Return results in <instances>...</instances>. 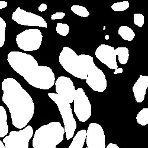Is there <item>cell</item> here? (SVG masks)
I'll list each match as a JSON object with an SVG mask.
<instances>
[{
    "label": "cell",
    "mask_w": 148,
    "mask_h": 148,
    "mask_svg": "<svg viewBox=\"0 0 148 148\" xmlns=\"http://www.w3.org/2000/svg\"><path fill=\"white\" fill-rule=\"evenodd\" d=\"M86 148H88V147H86Z\"/></svg>",
    "instance_id": "1f68e13d"
},
{
    "label": "cell",
    "mask_w": 148,
    "mask_h": 148,
    "mask_svg": "<svg viewBox=\"0 0 148 148\" xmlns=\"http://www.w3.org/2000/svg\"><path fill=\"white\" fill-rule=\"evenodd\" d=\"M123 72V69L122 68H118L116 70H115V71L114 72V74H118V73H120Z\"/></svg>",
    "instance_id": "f1b7e54d"
},
{
    "label": "cell",
    "mask_w": 148,
    "mask_h": 148,
    "mask_svg": "<svg viewBox=\"0 0 148 148\" xmlns=\"http://www.w3.org/2000/svg\"><path fill=\"white\" fill-rule=\"evenodd\" d=\"M71 10L74 14L82 17H87L90 16V13L87 9L81 5H72Z\"/></svg>",
    "instance_id": "ffe728a7"
},
{
    "label": "cell",
    "mask_w": 148,
    "mask_h": 148,
    "mask_svg": "<svg viewBox=\"0 0 148 148\" xmlns=\"http://www.w3.org/2000/svg\"><path fill=\"white\" fill-rule=\"evenodd\" d=\"M65 129L59 121L45 125L34 133L32 145L33 148H56L63 141Z\"/></svg>",
    "instance_id": "277c9868"
},
{
    "label": "cell",
    "mask_w": 148,
    "mask_h": 148,
    "mask_svg": "<svg viewBox=\"0 0 148 148\" xmlns=\"http://www.w3.org/2000/svg\"><path fill=\"white\" fill-rule=\"evenodd\" d=\"M55 90L58 96L69 104L73 102L77 94L72 81L68 77L61 76L55 81Z\"/></svg>",
    "instance_id": "30bf717a"
},
{
    "label": "cell",
    "mask_w": 148,
    "mask_h": 148,
    "mask_svg": "<svg viewBox=\"0 0 148 148\" xmlns=\"http://www.w3.org/2000/svg\"><path fill=\"white\" fill-rule=\"evenodd\" d=\"M86 83L94 91L103 92L107 86V79L103 72L98 68L95 64L89 71Z\"/></svg>",
    "instance_id": "7c38bea8"
},
{
    "label": "cell",
    "mask_w": 148,
    "mask_h": 148,
    "mask_svg": "<svg viewBox=\"0 0 148 148\" xmlns=\"http://www.w3.org/2000/svg\"><path fill=\"white\" fill-rule=\"evenodd\" d=\"M7 3L6 1H0V9H3L7 7Z\"/></svg>",
    "instance_id": "4316f807"
},
{
    "label": "cell",
    "mask_w": 148,
    "mask_h": 148,
    "mask_svg": "<svg viewBox=\"0 0 148 148\" xmlns=\"http://www.w3.org/2000/svg\"><path fill=\"white\" fill-rule=\"evenodd\" d=\"M105 39H108V35H107L106 37H105Z\"/></svg>",
    "instance_id": "4dcf8cb0"
},
{
    "label": "cell",
    "mask_w": 148,
    "mask_h": 148,
    "mask_svg": "<svg viewBox=\"0 0 148 148\" xmlns=\"http://www.w3.org/2000/svg\"><path fill=\"white\" fill-rule=\"evenodd\" d=\"M65 16V13L63 12H57L55 14H52L51 16L52 20H56V19H62Z\"/></svg>",
    "instance_id": "d4e9b609"
},
{
    "label": "cell",
    "mask_w": 148,
    "mask_h": 148,
    "mask_svg": "<svg viewBox=\"0 0 148 148\" xmlns=\"http://www.w3.org/2000/svg\"><path fill=\"white\" fill-rule=\"evenodd\" d=\"M47 6L46 4H42L40 5L38 10L40 12H44L47 10Z\"/></svg>",
    "instance_id": "484cf974"
},
{
    "label": "cell",
    "mask_w": 148,
    "mask_h": 148,
    "mask_svg": "<svg viewBox=\"0 0 148 148\" xmlns=\"http://www.w3.org/2000/svg\"><path fill=\"white\" fill-rule=\"evenodd\" d=\"M133 20L135 25L139 27H142L145 23V17L142 14L136 13L133 16Z\"/></svg>",
    "instance_id": "cb8c5ba5"
},
{
    "label": "cell",
    "mask_w": 148,
    "mask_h": 148,
    "mask_svg": "<svg viewBox=\"0 0 148 148\" xmlns=\"http://www.w3.org/2000/svg\"><path fill=\"white\" fill-rule=\"evenodd\" d=\"M73 111L79 121L84 123L91 116V104L87 95L82 88L77 90V94L73 101Z\"/></svg>",
    "instance_id": "ba28073f"
},
{
    "label": "cell",
    "mask_w": 148,
    "mask_h": 148,
    "mask_svg": "<svg viewBox=\"0 0 148 148\" xmlns=\"http://www.w3.org/2000/svg\"><path fill=\"white\" fill-rule=\"evenodd\" d=\"M43 40L42 32L38 29H30L17 35L16 40L18 47L21 50L32 52L38 50Z\"/></svg>",
    "instance_id": "8992f818"
},
{
    "label": "cell",
    "mask_w": 148,
    "mask_h": 148,
    "mask_svg": "<svg viewBox=\"0 0 148 148\" xmlns=\"http://www.w3.org/2000/svg\"><path fill=\"white\" fill-rule=\"evenodd\" d=\"M95 55L96 58L108 68L114 70L119 68L116 51L113 47L104 44L101 45L97 48Z\"/></svg>",
    "instance_id": "4fadbf2b"
},
{
    "label": "cell",
    "mask_w": 148,
    "mask_h": 148,
    "mask_svg": "<svg viewBox=\"0 0 148 148\" xmlns=\"http://www.w3.org/2000/svg\"><path fill=\"white\" fill-rule=\"evenodd\" d=\"M87 137V130L84 129L77 132L68 148H83Z\"/></svg>",
    "instance_id": "2e32d148"
},
{
    "label": "cell",
    "mask_w": 148,
    "mask_h": 148,
    "mask_svg": "<svg viewBox=\"0 0 148 148\" xmlns=\"http://www.w3.org/2000/svg\"><path fill=\"white\" fill-rule=\"evenodd\" d=\"M11 18L22 26L47 27V24L43 17L22 10L20 7H18L13 13Z\"/></svg>",
    "instance_id": "9c48e42d"
},
{
    "label": "cell",
    "mask_w": 148,
    "mask_h": 148,
    "mask_svg": "<svg viewBox=\"0 0 148 148\" xmlns=\"http://www.w3.org/2000/svg\"><path fill=\"white\" fill-rule=\"evenodd\" d=\"M7 60L13 70L34 88L49 90L55 84V77L52 69L39 65L31 55L12 51L8 54Z\"/></svg>",
    "instance_id": "7a4b0ae2"
},
{
    "label": "cell",
    "mask_w": 148,
    "mask_h": 148,
    "mask_svg": "<svg viewBox=\"0 0 148 148\" xmlns=\"http://www.w3.org/2000/svg\"><path fill=\"white\" fill-rule=\"evenodd\" d=\"M33 133L32 127L27 126L20 131H11L8 136L4 138L3 142L5 148H29Z\"/></svg>",
    "instance_id": "52a82bcc"
},
{
    "label": "cell",
    "mask_w": 148,
    "mask_h": 148,
    "mask_svg": "<svg viewBox=\"0 0 148 148\" xmlns=\"http://www.w3.org/2000/svg\"><path fill=\"white\" fill-rule=\"evenodd\" d=\"M129 2L127 1L115 3L112 5V9L115 12H122L129 8Z\"/></svg>",
    "instance_id": "7402d4cb"
},
{
    "label": "cell",
    "mask_w": 148,
    "mask_h": 148,
    "mask_svg": "<svg viewBox=\"0 0 148 148\" xmlns=\"http://www.w3.org/2000/svg\"><path fill=\"white\" fill-rule=\"evenodd\" d=\"M116 56L119 57V61L120 64L125 65L127 63L129 58V50L126 47H119L115 49Z\"/></svg>",
    "instance_id": "ac0fdd59"
},
{
    "label": "cell",
    "mask_w": 148,
    "mask_h": 148,
    "mask_svg": "<svg viewBox=\"0 0 148 148\" xmlns=\"http://www.w3.org/2000/svg\"><path fill=\"white\" fill-rule=\"evenodd\" d=\"M0 148H5L3 142H2L1 140H0Z\"/></svg>",
    "instance_id": "f546056e"
},
{
    "label": "cell",
    "mask_w": 148,
    "mask_h": 148,
    "mask_svg": "<svg viewBox=\"0 0 148 148\" xmlns=\"http://www.w3.org/2000/svg\"><path fill=\"white\" fill-rule=\"evenodd\" d=\"M147 88L148 77L146 75H140L132 88L135 100L137 103H141L144 101Z\"/></svg>",
    "instance_id": "5bb4252c"
},
{
    "label": "cell",
    "mask_w": 148,
    "mask_h": 148,
    "mask_svg": "<svg viewBox=\"0 0 148 148\" xmlns=\"http://www.w3.org/2000/svg\"><path fill=\"white\" fill-rule=\"evenodd\" d=\"M86 143L88 148H106L105 133L100 125L95 123L89 125L87 130Z\"/></svg>",
    "instance_id": "8fae6325"
},
{
    "label": "cell",
    "mask_w": 148,
    "mask_h": 148,
    "mask_svg": "<svg viewBox=\"0 0 148 148\" xmlns=\"http://www.w3.org/2000/svg\"><path fill=\"white\" fill-rule=\"evenodd\" d=\"M59 62L66 72L82 80L87 79L89 71L95 65L92 56L78 55L71 48L66 46L63 47L60 53Z\"/></svg>",
    "instance_id": "3957f363"
},
{
    "label": "cell",
    "mask_w": 148,
    "mask_h": 148,
    "mask_svg": "<svg viewBox=\"0 0 148 148\" xmlns=\"http://www.w3.org/2000/svg\"><path fill=\"white\" fill-rule=\"evenodd\" d=\"M138 123L141 126H146L148 124V108L141 110L136 116Z\"/></svg>",
    "instance_id": "d6986e66"
},
{
    "label": "cell",
    "mask_w": 148,
    "mask_h": 148,
    "mask_svg": "<svg viewBox=\"0 0 148 148\" xmlns=\"http://www.w3.org/2000/svg\"><path fill=\"white\" fill-rule=\"evenodd\" d=\"M118 34L125 40L131 42L136 36L133 30L128 26H121L118 30Z\"/></svg>",
    "instance_id": "e0dca14e"
},
{
    "label": "cell",
    "mask_w": 148,
    "mask_h": 148,
    "mask_svg": "<svg viewBox=\"0 0 148 148\" xmlns=\"http://www.w3.org/2000/svg\"><path fill=\"white\" fill-rule=\"evenodd\" d=\"M47 95L58 107L64 121L66 139H71L73 136L77 127L76 120L72 113L71 104L61 99L56 93L49 92Z\"/></svg>",
    "instance_id": "5b68a950"
},
{
    "label": "cell",
    "mask_w": 148,
    "mask_h": 148,
    "mask_svg": "<svg viewBox=\"0 0 148 148\" xmlns=\"http://www.w3.org/2000/svg\"><path fill=\"white\" fill-rule=\"evenodd\" d=\"M56 30L58 34L62 36H66L69 32V27L65 23H58L56 24Z\"/></svg>",
    "instance_id": "603a6c76"
},
{
    "label": "cell",
    "mask_w": 148,
    "mask_h": 148,
    "mask_svg": "<svg viewBox=\"0 0 148 148\" xmlns=\"http://www.w3.org/2000/svg\"><path fill=\"white\" fill-rule=\"evenodd\" d=\"M106 148H120L115 143H109Z\"/></svg>",
    "instance_id": "83f0119b"
},
{
    "label": "cell",
    "mask_w": 148,
    "mask_h": 148,
    "mask_svg": "<svg viewBox=\"0 0 148 148\" xmlns=\"http://www.w3.org/2000/svg\"><path fill=\"white\" fill-rule=\"evenodd\" d=\"M5 30L6 23L2 17H0V48L2 47L5 43Z\"/></svg>",
    "instance_id": "44dd1931"
},
{
    "label": "cell",
    "mask_w": 148,
    "mask_h": 148,
    "mask_svg": "<svg viewBox=\"0 0 148 148\" xmlns=\"http://www.w3.org/2000/svg\"><path fill=\"white\" fill-rule=\"evenodd\" d=\"M2 100L8 108L12 124L18 129L25 128L34 113V104L30 94L15 79L8 78L1 83Z\"/></svg>",
    "instance_id": "6da1fadb"
},
{
    "label": "cell",
    "mask_w": 148,
    "mask_h": 148,
    "mask_svg": "<svg viewBox=\"0 0 148 148\" xmlns=\"http://www.w3.org/2000/svg\"><path fill=\"white\" fill-rule=\"evenodd\" d=\"M7 114L4 107L0 106V138H5L8 133Z\"/></svg>",
    "instance_id": "9a60e30c"
}]
</instances>
